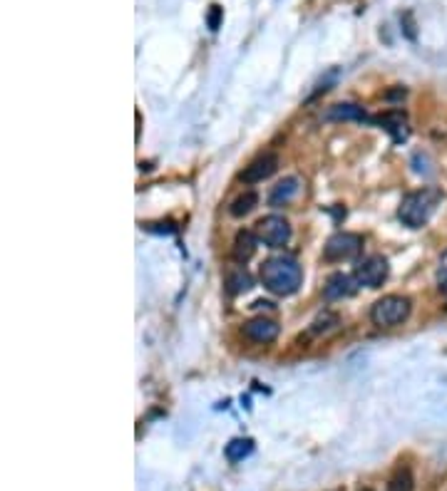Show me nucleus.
Listing matches in <instances>:
<instances>
[{"mask_svg":"<svg viewBox=\"0 0 447 491\" xmlns=\"http://www.w3.org/2000/svg\"><path fill=\"white\" fill-rule=\"evenodd\" d=\"M261 283L268 293L274 296H293L301 283H304V273H301V266H298L293 258H286V256H274V258L263 260L261 271Z\"/></svg>","mask_w":447,"mask_h":491,"instance_id":"obj_1","label":"nucleus"},{"mask_svg":"<svg viewBox=\"0 0 447 491\" xmlns=\"http://www.w3.org/2000/svg\"><path fill=\"white\" fill-rule=\"evenodd\" d=\"M442 202V191L435 186H425V189L410 191V194L400 202L398 219L407 226V229H423L430 221V216L435 213L437 204Z\"/></svg>","mask_w":447,"mask_h":491,"instance_id":"obj_2","label":"nucleus"},{"mask_svg":"<svg viewBox=\"0 0 447 491\" xmlns=\"http://www.w3.org/2000/svg\"><path fill=\"white\" fill-rule=\"evenodd\" d=\"M412 303L405 296H383L380 301L373 303L370 308V320L378 328H395L403 325L410 318Z\"/></svg>","mask_w":447,"mask_h":491,"instance_id":"obj_3","label":"nucleus"},{"mask_svg":"<svg viewBox=\"0 0 447 491\" xmlns=\"http://www.w3.org/2000/svg\"><path fill=\"white\" fill-rule=\"evenodd\" d=\"M360 251H363V238L358 236V233L340 231V233H333V236L326 241V246H323V258L331 260V263H340V260H353Z\"/></svg>","mask_w":447,"mask_h":491,"instance_id":"obj_4","label":"nucleus"},{"mask_svg":"<svg viewBox=\"0 0 447 491\" xmlns=\"http://www.w3.org/2000/svg\"><path fill=\"white\" fill-rule=\"evenodd\" d=\"M254 231H256L258 241L266 243L268 249H281V246H286L288 238H291V224H288L283 216H263V219L256 221L254 226Z\"/></svg>","mask_w":447,"mask_h":491,"instance_id":"obj_5","label":"nucleus"},{"mask_svg":"<svg viewBox=\"0 0 447 491\" xmlns=\"http://www.w3.org/2000/svg\"><path fill=\"white\" fill-rule=\"evenodd\" d=\"M387 273H390V266H387V258H383V256H370V258H365L360 266L356 268V276L358 283L365 285V288H380L383 283H385Z\"/></svg>","mask_w":447,"mask_h":491,"instance_id":"obj_6","label":"nucleus"},{"mask_svg":"<svg viewBox=\"0 0 447 491\" xmlns=\"http://www.w3.org/2000/svg\"><path fill=\"white\" fill-rule=\"evenodd\" d=\"M279 332H281L279 323L271 320V318H263V315L246 320L244 325H241V335H244L246 340H251V343H256V345L274 343L276 337H279Z\"/></svg>","mask_w":447,"mask_h":491,"instance_id":"obj_7","label":"nucleus"},{"mask_svg":"<svg viewBox=\"0 0 447 491\" xmlns=\"http://www.w3.org/2000/svg\"><path fill=\"white\" fill-rule=\"evenodd\" d=\"M279 169V154H274V152H263V154H258L256 159H251L249 166H244V172L238 174V179L244 184H258L263 181V179H268L271 174Z\"/></svg>","mask_w":447,"mask_h":491,"instance_id":"obj_8","label":"nucleus"},{"mask_svg":"<svg viewBox=\"0 0 447 491\" xmlns=\"http://www.w3.org/2000/svg\"><path fill=\"white\" fill-rule=\"evenodd\" d=\"M360 288L356 276H348V273H333L331 278L323 285V298L326 301H343V298L356 296V290Z\"/></svg>","mask_w":447,"mask_h":491,"instance_id":"obj_9","label":"nucleus"},{"mask_svg":"<svg viewBox=\"0 0 447 491\" xmlns=\"http://www.w3.org/2000/svg\"><path fill=\"white\" fill-rule=\"evenodd\" d=\"M376 125L380 127V130H385L395 142H405L407 134H410L407 117H405V112H400V109H393V112H385V114H380V117H376Z\"/></svg>","mask_w":447,"mask_h":491,"instance_id":"obj_10","label":"nucleus"},{"mask_svg":"<svg viewBox=\"0 0 447 491\" xmlns=\"http://www.w3.org/2000/svg\"><path fill=\"white\" fill-rule=\"evenodd\" d=\"M298 191H301V181H298L296 177H286L283 181H279L274 186V191L268 194V206H286V204H291L293 199L298 196Z\"/></svg>","mask_w":447,"mask_h":491,"instance_id":"obj_11","label":"nucleus"},{"mask_svg":"<svg viewBox=\"0 0 447 491\" xmlns=\"http://www.w3.org/2000/svg\"><path fill=\"white\" fill-rule=\"evenodd\" d=\"M256 243H258V236L256 231H238L236 238H234V249H231V256L236 263H249L251 256L256 253Z\"/></svg>","mask_w":447,"mask_h":491,"instance_id":"obj_12","label":"nucleus"},{"mask_svg":"<svg viewBox=\"0 0 447 491\" xmlns=\"http://www.w3.org/2000/svg\"><path fill=\"white\" fill-rule=\"evenodd\" d=\"M328 119H333V122H365V112L363 107L358 105H351V102H340V105L331 107V112L326 114Z\"/></svg>","mask_w":447,"mask_h":491,"instance_id":"obj_13","label":"nucleus"},{"mask_svg":"<svg viewBox=\"0 0 447 491\" xmlns=\"http://www.w3.org/2000/svg\"><path fill=\"white\" fill-rule=\"evenodd\" d=\"M251 285H254V280H251L249 271H246L244 266L236 268V271H231L227 276V293L229 296H241V293H246Z\"/></svg>","mask_w":447,"mask_h":491,"instance_id":"obj_14","label":"nucleus"},{"mask_svg":"<svg viewBox=\"0 0 447 491\" xmlns=\"http://www.w3.org/2000/svg\"><path fill=\"white\" fill-rule=\"evenodd\" d=\"M254 452V439H249V437H236V439H231V442L227 444V449H224V454H227V459L229 462H244L246 456Z\"/></svg>","mask_w":447,"mask_h":491,"instance_id":"obj_15","label":"nucleus"},{"mask_svg":"<svg viewBox=\"0 0 447 491\" xmlns=\"http://www.w3.org/2000/svg\"><path fill=\"white\" fill-rule=\"evenodd\" d=\"M256 204H258V196L254 194V191H246V194H241L238 199H234L231 206H229V213H231L234 219H241V216L254 211Z\"/></svg>","mask_w":447,"mask_h":491,"instance_id":"obj_16","label":"nucleus"},{"mask_svg":"<svg viewBox=\"0 0 447 491\" xmlns=\"http://www.w3.org/2000/svg\"><path fill=\"white\" fill-rule=\"evenodd\" d=\"M415 481H412V472L407 467H398L395 474L387 481V491H412Z\"/></svg>","mask_w":447,"mask_h":491,"instance_id":"obj_17","label":"nucleus"},{"mask_svg":"<svg viewBox=\"0 0 447 491\" xmlns=\"http://www.w3.org/2000/svg\"><path fill=\"white\" fill-rule=\"evenodd\" d=\"M219 18H221V8L219 6H211V12H209V28H211V30L219 28Z\"/></svg>","mask_w":447,"mask_h":491,"instance_id":"obj_18","label":"nucleus"},{"mask_svg":"<svg viewBox=\"0 0 447 491\" xmlns=\"http://www.w3.org/2000/svg\"><path fill=\"white\" fill-rule=\"evenodd\" d=\"M440 290H442V293H447V276L440 280Z\"/></svg>","mask_w":447,"mask_h":491,"instance_id":"obj_19","label":"nucleus"},{"mask_svg":"<svg viewBox=\"0 0 447 491\" xmlns=\"http://www.w3.org/2000/svg\"><path fill=\"white\" fill-rule=\"evenodd\" d=\"M360 491H370V489H360Z\"/></svg>","mask_w":447,"mask_h":491,"instance_id":"obj_20","label":"nucleus"}]
</instances>
